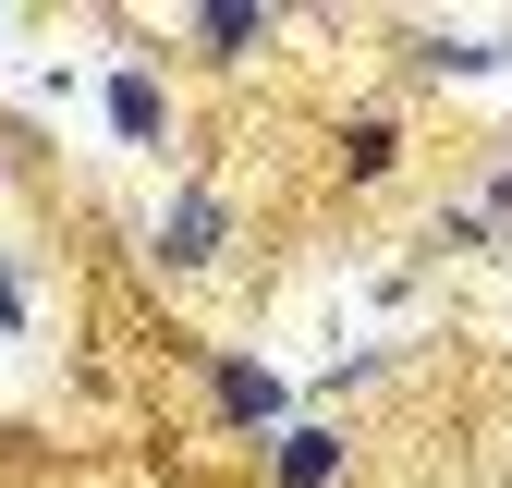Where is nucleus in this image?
I'll return each instance as SVG.
<instances>
[{"mask_svg": "<svg viewBox=\"0 0 512 488\" xmlns=\"http://www.w3.org/2000/svg\"><path fill=\"white\" fill-rule=\"evenodd\" d=\"M208 403H220L232 440H281V427H293V379L256 366V354H208Z\"/></svg>", "mask_w": 512, "mask_h": 488, "instance_id": "nucleus-1", "label": "nucleus"}, {"mask_svg": "<svg viewBox=\"0 0 512 488\" xmlns=\"http://www.w3.org/2000/svg\"><path fill=\"white\" fill-rule=\"evenodd\" d=\"M147 257H159V269H220V257H232V208L208 196V183H183V196H171V220H159V244H147Z\"/></svg>", "mask_w": 512, "mask_h": 488, "instance_id": "nucleus-2", "label": "nucleus"}, {"mask_svg": "<svg viewBox=\"0 0 512 488\" xmlns=\"http://www.w3.org/2000/svg\"><path fill=\"white\" fill-rule=\"evenodd\" d=\"M342 476H354V440H342L330 415H293L281 440H269V488H342Z\"/></svg>", "mask_w": 512, "mask_h": 488, "instance_id": "nucleus-3", "label": "nucleus"}, {"mask_svg": "<svg viewBox=\"0 0 512 488\" xmlns=\"http://www.w3.org/2000/svg\"><path fill=\"white\" fill-rule=\"evenodd\" d=\"M98 110H110V135H122V147H147V159L171 147V86L147 74V61H110V86H98Z\"/></svg>", "mask_w": 512, "mask_h": 488, "instance_id": "nucleus-4", "label": "nucleus"}, {"mask_svg": "<svg viewBox=\"0 0 512 488\" xmlns=\"http://www.w3.org/2000/svg\"><path fill=\"white\" fill-rule=\"evenodd\" d=\"M183 37H196L208 61H256V49L281 37V13H269V0H196V13H183Z\"/></svg>", "mask_w": 512, "mask_h": 488, "instance_id": "nucleus-5", "label": "nucleus"}, {"mask_svg": "<svg viewBox=\"0 0 512 488\" xmlns=\"http://www.w3.org/2000/svg\"><path fill=\"white\" fill-rule=\"evenodd\" d=\"M330 147H342V183H391V171H403V122H391V110H354Z\"/></svg>", "mask_w": 512, "mask_h": 488, "instance_id": "nucleus-6", "label": "nucleus"}, {"mask_svg": "<svg viewBox=\"0 0 512 488\" xmlns=\"http://www.w3.org/2000/svg\"><path fill=\"white\" fill-rule=\"evenodd\" d=\"M415 74H512V37H403Z\"/></svg>", "mask_w": 512, "mask_h": 488, "instance_id": "nucleus-7", "label": "nucleus"}, {"mask_svg": "<svg viewBox=\"0 0 512 488\" xmlns=\"http://www.w3.org/2000/svg\"><path fill=\"white\" fill-rule=\"evenodd\" d=\"M427 244H452V257H488V220H476V208H439V232H427Z\"/></svg>", "mask_w": 512, "mask_h": 488, "instance_id": "nucleus-8", "label": "nucleus"}, {"mask_svg": "<svg viewBox=\"0 0 512 488\" xmlns=\"http://www.w3.org/2000/svg\"><path fill=\"white\" fill-rule=\"evenodd\" d=\"M25 318H37V281H25V269H0V330H25Z\"/></svg>", "mask_w": 512, "mask_h": 488, "instance_id": "nucleus-9", "label": "nucleus"}, {"mask_svg": "<svg viewBox=\"0 0 512 488\" xmlns=\"http://www.w3.org/2000/svg\"><path fill=\"white\" fill-rule=\"evenodd\" d=\"M476 220H488V232L512 220V147H500V171H488V196H476Z\"/></svg>", "mask_w": 512, "mask_h": 488, "instance_id": "nucleus-10", "label": "nucleus"}]
</instances>
